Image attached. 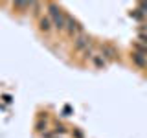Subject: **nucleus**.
Returning a JSON list of instances; mask_svg holds the SVG:
<instances>
[{
  "label": "nucleus",
  "instance_id": "1a4fd4ad",
  "mask_svg": "<svg viewBox=\"0 0 147 138\" xmlns=\"http://www.w3.org/2000/svg\"><path fill=\"white\" fill-rule=\"evenodd\" d=\"M35 127H37V131H39L40 135H42V133H46V127H48V122H46V118H44V120L40 118L39 122H37V125H35Z\"/></svg>",
  "mask_w": 147,
  "mask_h": 138
},
{
  "label": "nucleus",
  "instance_id": "9d476101",
  "mask_svg": "<svg viewBox=\"0 0 147 138\" xmlns=\"http://www.w3.org/2000/svg\"><path fill=\"white\" fill-rule=\"evenodd\" d=\"M53 133H55V136H59V135H64V133H66V127L64 125H61V123H55V129H53Z\"/></svg>",
  "mask_w": 147,
  "mask_h": 138
},
{
  "label": "nucleus",
  "instance_id": "f03ea898",
  "mask_svg": "<svg viewBox=\"0 0 147 138\" xmlns=\"http://www.w3.org/2000/svg\"><path fill=\"white\" fill-rule=\"evenodd\" d=\"M64 31H66L70 37H77L79 33H83V26L76 20L74 17L66 15V24H64Z\"/></svg>",
  "mask_w": 147,
  "mask_h": 138
},
{
  "label": "nucleus",
  "instance_id": "0eeeda50",
  "mask_svg": "<svg viewBox=\"0 0 147 138\" xmlns=\"http://www.w3.org/2000/svg\"><path fill=\"white\" fill-rule=\"evenodd\" d=\"M131 59H132V63H134L138 68H147V57H144V55H140V53H134V52H132Z\"/></svg>",
  "mask_w": 147,
  "mask_h": 138
},
{
  "label": "nucleus",
  "instance_id": "20e7f679",
  "mask_svg": "<svg viewBox=\"0 0 147 138\" xmlns=\"http://www.w3.org/2000/svg\"><path fill=\"white\" fill-rule=\"evenodd\" d=\"M99 52H101V55H103L105 61H114V59H116V55H118V50L114 48L112 44H107V43L99 46Z\"/></svg>",
  "mask_w": 147,
  "mask_h": 138
},
{
  "label": "nucleus",
  "instance_id": "6e6552de",
  "mask_svg": "<svg viewBox=\"0 0 147 138\" xmlns=\"http://www.w3.org/2000/svg\"><path fill=\"white\" fill-rule=\"evenodd\" d=\"M132 52H134V53H140V55H144V57H147V44L140 43V41H136V43L132 44Z\"/></svg>",
  "mask_w": 147,
  "mask_h": 138
},
{
  "label": "nucleus",
  "instance_id": "423d86ee",
  "mask_svg": "<svg viewBox=\"0 0 147 138\" xmlns=\"http://www.w3.org/2000/svg\"><path fill=\"white\" fill-rule=\"evenodd\" d=\"M90 61H92V64H94L98 70H105V68H107V61L103 59V55H101V53H94V57H92Z\"/></svg>",
  "mask_w": 147,
  "mask_h": 138
},
{
  "label": "nucleus",
  "instance_id": "f8f14e48",
  "mask_svg": "<svg viewBox=\"0 0 147 138\" xmlns=\"http://www.w3.org/2000/svg\"><path fill=\"white\" fill-rule=\"evenodd\" d=\"M40 136H42V138H55V133H53V131H46V133H42Z\"/></svg>",
  "mask_w": 147,
  "mask_h": 138
},
{
  "label": "nucleus",
  "instance_id": "4468645a",
  "mask_svg": "<svg viewBox=\"0 0 147 138\" xmlns=\"http://www.w3.org/2000/svg\"><path fill=\"white\" fill-rule=\"evenodd\" d=\"M55 138H59V136H55Z\"/></svg>",
  "mask_w": 147,
  "mask_h": 138
},
{
  "label": "nucleus",
  "instance_id": "39448f33",
  "mask_svg": "<svg viewBox=\"0 0 147 138\" xmlns=\"http://www.w3.org/2000/svg\"><path fill=\"white\" fill-rule=\"evenodd\" d=\"M39 30L42 31V33H50V31L53 30V24L52 20H50V17H39Z\"/></svg>",
  "mask_w": 147,
  "mask_h": 138
},
{
  "label": "nucleus",
  "instance_id": "9b49d317",
  "mask_svg": "<svg viewBox=\"0 0 147 138\" xmlns=\"http://www.w3.org/2000/svg\"><path fill=\"white\" fill-rule=\"evenodd\" d=\"M131 17H134V18H138V20H142V18H144L145 15H144V13H142L140 9L136 7V9H132V11H131Z\"/></svg>",
  "mask_w": 147,
  "mask_h": 138
},
{
  "label": "nucleus",
  "instance_id": "ddd939ff",
  "mask_svg": "<svg viewBox=\"0 0 147 138\" xmlns=\"http://www.w3.org/2000/svg\"><path fill=\"white\" fill-rule=\"evenodd\" d=\"M74 138H85V136H83V133L79 129H74Z\"/></svg>",
  "mask_w": 147,
  "mask_h": 138
},
{
  "label": "nucleus",
  "instance_id": "7ed1b4c3",
  "mask_svg": "<svg viewBox=\"0 0 147 138\" xmlns=\"http://www.w3.org/2000/svg\"><path fill=\"white\" fill-rule=\"evenodd\" d=\"M90 46V37L86 33H79L77 37H74V50L76 52H85Z\"/></svg>",
  "mask_w": 147,
  "mask_h": 138
},
{
  "label": "nucleus",
  "instance_id": "f257e3e1",
  "mask_svg": "<svg viewBox=\"0 0 147 138\" xmlns=\"http://www.w3.org/2000/svg\"><path fill=\"white\" fill-rule=\"evenodd\" d=\"M46 9H48V17L53 24V30L57 31H64V24H66V13L63 11L57 4L53 2H48L46 4Z\"/></svg>",
  "mask_w": 147,
  "mask_h": 138
}]
</instances>
